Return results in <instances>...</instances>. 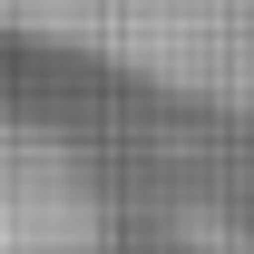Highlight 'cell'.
Returning <instances> with one entry per match:
<instances>
[{"label": "cell", "instance_id": "obj_1", "mask_svg": "<svg viewBox=\"0 0 254 254\" xmlns=\"http://www.w3.org/2000/svg\"><path fill=\"white\" fill-rule=\"evenodd\" d=\"M39 39H78L108 59H166L186 78L254 59V0H39Z\"/></svg>", "mask_w": 254, "mask_h": 254}]
</instances>
